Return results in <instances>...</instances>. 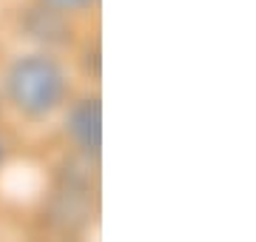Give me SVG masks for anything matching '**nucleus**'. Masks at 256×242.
Returning <instances> with one entry per match:
<instances>
[{"mask_svg":"<svg viewBox=\"0 0 256 242\" xmlns=\"http://www.w3.org/2000/svg\"><path fill=\"white\" fill-rule=\"evenodd\" d=\"M9 94L14 106L28 117H46L63 102V68L46 54L23 57L9 72Z\"/></svg>","mask_w":256,"mask_h":242,"instance_id":"f257e3e1","label":"nucleus"},{"mask_svg":"<svg viewBox=\"0 0 256 242\" xmlns=\"http://www.w3.org/2000/svg\"><path fill=\"white\" fill-rule=\"evenodd\" d=\"M102 112H100V100H82L77 102L68 114V134L77 142V148L97 157L100 154V142H102Z\"/></svg>","mask_w":256,"mask_h":242,"instance_id":"f03ea898","label":"nucleus"},{"mask_svg":"<svg viewBox=\"0 0 256 242\" xmlns=\"http://www.w3.org/2000/svg\"><path fill=\"white\" fill-rule=\"evenodd\" d=\"M52 9H60V12H80L86 6H92L94 0H46Z\"/></svg>","mask_w":256,"mask_h":242,"instance_id":"7ed1b4c3","label":"nucleus"},{"mask_svg":"<svg viewBox=\"0 0 256 242\" xmlns=\"http://www.w3.org/2000/svg\"><path fill=\"white\" fill-rule=\"evenodd\" d=\"M0 160H3V146H0Z\"/></svg>","mask_w":256,"mask_h":242,"instance_id":"20e7f679","label":"nucleus"}]
</instances>
